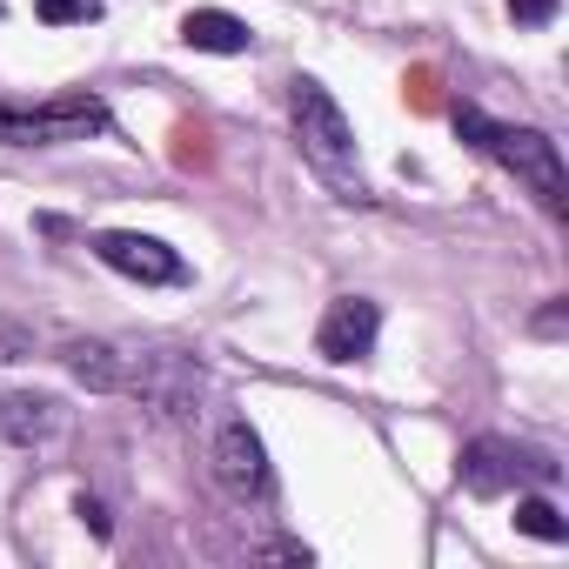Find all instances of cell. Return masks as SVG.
<instances>
[{"instance_id": "obj_1", "label": "cell", "mask_w": 569, "mask_h": 569, "mask_svg": "<svg viewBox=\"0 0 569 569\" xmlns=\"http://www.w3.org/2000/svg\"><path fill=\"white\" fill-rule=\"evenodd\" d=\"M456 134L476 148V154H489L496 168H509L549 214H562L569 208V174H562V148L542 134V128H509V121H489L482 108H456Z\"/></svg>"}, {"instance_id": "obj_5", "label": "cell", "mask_w": 569, "mask_h": 569, "mask_svg": "<svg viewBox=\"0 0 569 569\" xmlns=\"http://www.w3.org/2000/svg\"><path fill=\"white\" fill-rule=\"evenodd\" d=\"M94 254H101L114 274L141 281V289H181V281H188V261H181L168 241L134 234V228H101V234H94Z\"/></svg>"}, {"instance_id": "obj_6", "label": "cell", "mask_w": 569, "mask_h": 569, "mask_svg": "<svg viewBox=\"0 0 569 569\" xmlns=\"http://www.w3.org/2000/svg\"><path fill=\"white\" fill-rule=\"evenodd\" d=\"M121 389H134L148 409H161V416H181V409H194V396H201V369L181 356V349H148V356H128V382Z\"/></svg>"}, {"instance_id": "obj_8", "label": "cell", "mask_w": 569, "mask_h": 569, "mask_svg": "<svg viewBox=\"0 0 569 569\" xmlns=\"http://www.w3.org/2000/svg\"><path fill=\"white\" fill-rule=\"evenodd\" d=\"M376 336H382V309L369 296H336L322 329H316V356L322 362H362V356H376Z\"/></svg>"}, {"instance_id": "obj_9", "label": "cell", "mask_w": 569, "mask_h": 569, "mask_svg": "<svg viewBox=\"0 0 569 569\" xmlns=\"http://www.w3.org/2000/svg\"><path fill=\"white\" fill-rule=\"evenodd\" d=\"M214 476L234 489V496H268V449H261V436L248 429V422H221V436H214Z\"/></svg>"}, {"instance_id": "obj_2", "label": "cell", "mask_w": 569, "mask_h": 569, "mask_svg": "<svg viewBox=\"0 0 569 569\" xmlns=\"http://www.w3.org/2000/svg\"><path fill=\"white\" fill-rule=\"evenodd\" d=\"M289 108H296V141H302V161L342 194V201H362L369 194V181H362V154H356V128H349V114L336 108V94L322 88V81H296L289 88Z\"/></svg>"}, {"instance_id": "obj_3", "label": "cell", "mask_w": 569, "mask_h": 569, "mask_svg": "<svg viewBox=\"0 0 569 569\" xmlns=\"http://www.w3.org/2000/svg\"><path fill=\"white\" fill-rule=\"evenodd\" d=\"M114 114L94 94H48V101H0V148H68L108 134Z\"/></svg>"}, {"instance_id": "obj_10", "label": "cell", "mask_w": 569, "mask_h": 569, "mask_svg": "<svg viewBox=\"0 0 569 569\" xmlns=\"http://www.w3.org/2000/svg\"><path fill=\"white\" fill-rule=\"evenodd\" d=\"M181 41H188L194 54H248V48H254L248 21H234V14H221V8H194V14L181 21Z\"/></svg>"}, {"instance_id": "obj_12", "label": "cell", "mask_w": 569, "mask_h": 569, "mask_svg": "<svg viewBox=\"0 0 569 569\" xmlns=\"http://www.w3.org/2000/svg\"><path fill=\"white\" fill-rule=\"evenodd\" d=\"M516 529L536 536V542H569V522H562L556 502H542V496H522V502H516Z\"/></svg>"}, {"instance_id": "obj_4", "label": "cell", "mask_w": 569, "mask_h": 569, "mask_svg": "<svg viewBox=\"0 0 569 569\" xmlns=\"http://www.w3.org/2000/svg\"><path fill=\"white\" fill-rule=\"evenodd\" d=\"M462 489L469 496H509V489H529V482H549L556 476V462L549 456H536V449H516V442H502V436H482V442H469L462 449Z\"/></svg>"}, {"instance_id": "obj_16", "label": "cell", "mask_w": 569, "mask_h": 569, "mask_svg": "<svg viewBox=\"0 0 569 569\" xmlns=\"http://www.w3.org/2000/svg\"><path fill=\"white\" fill-rule=\"evenodd\" d=\"M74 516H81V522H88L94 536H108V509H101L94 496H81V502H74Z\"/></svg>"}, {"instance_id": "obj_14", "label": "cell", "mask_w": 569, "mask_h": 569, "mask_svg": "<svg viewBox=\"0 0 569 569\" xmlns=\"http://www.w3.org/2000/svg\"><path fill=\"white\" fill-rule=\"evenodd\" d=\"M556 8H562V0H509V21L516 28H549Z\"/></svg>"}, {"instance_id": "obj_11", "label": "cell", "mask_w": 569, "mask_h": 569, "mask_svg": "<svg viewBox=\"0 0 569 569\" xmlns=\"http://www.w3.org/2000/svg\"><path fill=\"white\" fill-rule=\"evenodd\" d=\"M61 362H68V376H74V382H88L94 396H114V389L128 382V356H121L114 342H68V349H61Z\"/></svg>"}, {"instance_id": "obj_7", "label": "cell", "mask_w": 569, "mask_h": 569, "mask_svg": "<svg viewBox=\"0 0 569 569\" xmlns=\"http://www.w3.org/2000/svg\"><path fill=\"white\" fill-rule=\"evenodd\" d=\"M61 436H68L61 396H48V389H8V396H0V442H8V449L41 456V449H54Z\"/></svg>"}, {"instance_id": "obj_13", "label": "cell", "mask_w": 569, "mask_h": 569, "mask_svg": "<svg viewBox=\"0 0 569 569\" xmlns=\"http://www.w3.org/2000/svg\"><path fill=\"white\" fill-rule=\"evenodd\" d=\"M34 14L48 28H74V21H94L101 14V0H34Z\"/></svg>"}, {"instance_id": "obj_15", "label": "cell", "mask_w": 569, "mask_h": 569, "mask_svg": "<svg viewBox=\"0 0 569 569\" xmlns=\"http://www.w3.org/2000/svg\"><path fill=\"white\" fill-rule=\"evenodd\" d=\"M34 349V336L21 329V322H8V316H0V362H21Z\"/></svg>"}]
</instances>
